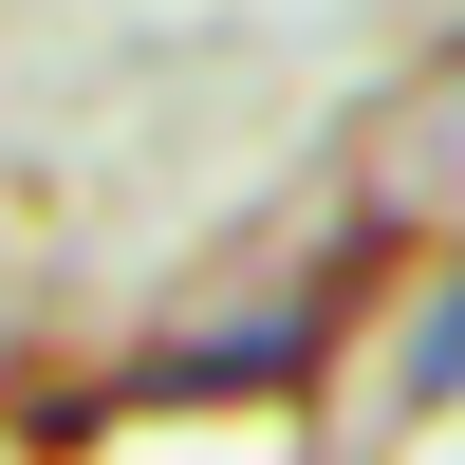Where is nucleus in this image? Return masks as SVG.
<instances>
[{
    "label": "nucleus",
    "mask_w": 465,
    "mask_h": 465,
    "mask_svg": "<svg viewBox=\"0 0 465 465\" xmlns=\"http://www.w3.org/2000/svg\"><path fill=\"white\" fill-rule=\"evenodd\" d=\"M410 372H429V391H447V372H465V298H447V317H429V354H410Z\"/></svg>",
    "instance_id": "nucleus-1"
}]
</instances>
